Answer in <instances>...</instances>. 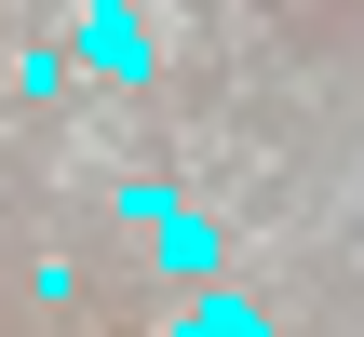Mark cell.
Listing matches in <instances>:
<instances>
[{"label": "cell", "mask_w": 364, "mask_h": 337, "mask_svg": "<svg viewBox=\"0 0 364 337\" xmlns=\"http://www.w3.org/2000/svg\"><path fill=\"white\" fill-rule=\"evenodd\" d=\"M81 41H95V68H108V81H135V68H149V27H135L122 0H95V14H81Z\"/></svg>", "instance_id": "obj_1"}]
</instances>
